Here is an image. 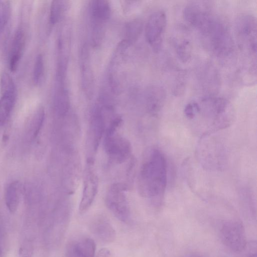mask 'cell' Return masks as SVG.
<instances>
[{
    "instance_id": "1",
    "label": "cell",
    "mask_w": 257,
    "mask_h": 257,
    "mask_svg": "<svg viewBox=\"0 0 257 257\" xmlns=\"http://www.w3.org/2000/svg\"><path fill=\"white\" fill-rule=\"evenodd\" d=\"M140 171L138 184L140 194L154 204H160L167 183V164L162 152L157 149L149 151Z\"/></svg>"
},
{
    "instance_id": "2",
    "label": "cell",
    "mask_w": 257,
    "mask_h": 257,
    "mask_svg": "<svg viewBox=\"0 0 257 257\" xmlns=\"http://www.w3.org/2000/svg\"><path fill=\"white\" fill-rule=\"evenodd\" d=\"M205 47L213 55L221 59L233 56L235 45L226 24L212 13L196 30Z\"/></svg>"
},
{
    "instance_id": "3",
    "label": "cell",
    "mask_w": 257,
    "mask_h": 257,
    "mask_svg": "<svg viewBox=\"0 0 257 257\" xmlns=\"http://www.w3.org/2000/svg\"><path fill=\"white\" fill-rule=\"evenodd\" d=\"M198 104L199 111L195 117L199 114L202 117L204 124L201 130L202 137L225 128L233 123L235 118L234 110L225 98L207 95Z\"/></svg>"
},
{
    "instance_id": "4",
    "label": "cell",
    "mask_w": 257,
    "mask_h": 257,
    "mask_svg": "<svg viewBox=\"0 0 257 257\" xmlns=\"http://www.w3.org/2000/svg\"><path fill=\"white\" fill-rule=\"evenodd\" d=\"M256 20L252 14L243 13L234 22V30L238 45L250 61L256 62Z\"/></svg>"
},
{
    "instance_id": "5",
    "label": "cell",
    "mask_w": 257,
    "mask_h": 257,
    "mask_svg": "<svg viewBox=\"0 0 257 257\" xmlns=\"http://www.w3.org/2000/svg\"><path fill=\"white\" fill-rule=\"evenodd\" d=\"M219 234L221 242L230 250L239 252L246 248L245 231L240 221L230 219L224 221L220 225Z\"/></svg>"
},
{
    "instance_id": "6",
    "label": "cell",
    "mask_w": 257,
    "mask_h": 257,
    "mask_svg": "<svg viewBox=\"0 0 257 257\" xmlns=\"http://www.w3.org/2000/svg\"><path fill=\"white\" fill-rule=\"evenodd\" d=\"M126 188L121 183H114L108 189L105 202L109 211L120 221L126 222L130 218V207L125 191Z\"/></svg>"
},
{
    "instance_id": "7",
    "label": "cell",
    "mask_w": 257,
    "mask_h": 257,
    "mask_svg": "<svg viewBox=\"0 0 257 257\" xmlns=\"http://www.w3.org/2000/svg\"><path fill=\"white\" fill-rule=\"evenodd\" d=\"M167 15L163 10L154 12L149 17L145 28V36L154 51L158 52L162 46L167 26Z\"/></svg>"
},
{
    "instance_id": "8",
    "label": "cell",
    "mask_w": 257,
    "mask_h": 257,
    "mask_svg": "<svg viewBox=\"0 0 257 257\" xmlns=\"http://www.w3.org/2000/svg\"><path fill=\"white\" fill-rule=\"evenodd\" d=\"M104 148L109 159L118 164L125 162L132 152L130 141L116 132L105 134Z\"/></svg>"
},
{
    "instance_id": "9",
    "label": "cell",
    "mask_w": 257,
    "mask_h": 257,
    "mask_svg": "<svg viewBox=\"0 0 257 257\" xmlns=\"http://www.w3.org/2000/svg\"><path fill=\"white\" fill-rule=\"evenodd\" d=\"M105 102L102 99L93 108L90 124L89 143L92 152H96L102 137L105 133Z\"/></svg>"
},
{
    "instance_id": "10",
    "label": "cell",
    "mask_w": 257,
    "mask_h": 257,
    "mask_svg": "<svg viewBox=\"0 0 257 257\" xmlns=\"http://www.w3.org/2000/svg\"><path fill=\"white\" fill-rule=\"evenodd\" d=\"M92 163L88 162L85 171L83 187L79 210L81 214L87 211L91 206L98 191V181L92 167Z\"/></svg>"
},
{
    "instance_id": "11",
    "label": "cell",
    "mask_w": 257,
    "mask_h": 257,
    "mask_svg": "<svg viewBox=\"0 0 257 257\" xmlns=\"http://www.w3.org/2000/svg\"><path fill=\"white\" fill-rule=\"evenodd\" d=\"M81 84L85 95L92 96L94 88V76L91 66L88 48L84 44L80 54Z\"/></svg>"
},
{
    "instance_id": "12",
    "label": "cell",
    "mask_w": 257,
    "mask_h": 257,
    "mask_svg": "<svg viewBox=\"0 0 257 257\" xmlns=\"http://www.w3.org/2000/svg\"><path fill=\"white\" fill-rule=\"evenodd\" d=\"M198 151L199 159L205 166L218 168L222 166V152L218 145L211 141L208 144L204 137H202Z\"/></svg>"
},
{
    "instance_id": "13",
    "label": "cell",
    "mask_w": 257,
    "mask_h": 257,
    "mask_svg": "<svg viewBox=\"0 0 257 257\" xmlns=\"http://www.w3.org/2000/svg\"><path fill=\"white\" fill-rule=\"evenodd\" d=\"M108 2L104 0H95L91 2L90 15L92 28L104 29V25L110 15Z\"/></svg>"
},
{
    "instance_id": "14",
    "label": "cell",
    "mask_w": 257,
    "mask_h": 257,
    "mask_svg": "<svg viewBox=\"0 0 257 257\" xmlns=\"http://www.w3.org/2000/svg\"><path fill=\"white\" fill-rule=\"evenodd\" d=\"M25 43V31L22 27H20L15 33L11 46L9 68L12 72H15L18 67L23 54Z\"/></svg>"
},
{
    "instance_id": "15",
    "label": "cell",
    "mask_w": 257,
    "mask_h": 257,
    "mask_svg": "<svg viewBox=\"0 0 257 257\" xmlns=\"http://www.w3.org/2000/svg\"><path fill=\"white\" fill-rule=\"evenodd\" d=\"M90 230L103 242L108 243L115 240V231L109 221L103 216H98L92 221Z\"/></svg>"
},
{
    "instance_id": "16",
    "label": "cell",
    "mask_w": 257,
    "mask_h": 257,
    "mask_svg": "<svg viewBox=\"0 0 257 257\" xmlns=\"http://www.w3.org/2000/svg\"><path fill=\"white\" fill-rule=\"evenodd\" d=\"M166 92L164 88L160 85L149 87L146 93V103L148 110L152 114L158 113L164 104Z\"/></svg>"
},
{
    "instance_id": "17",
    "label": "cell",
    "mask_w": 257,
    "mask_h": 257,
    "mask_svg": "<svg viewBox=\"0 0 257 257\" xmlns=\"http://www.w3.org/2000/svg\"><path fill=\"white\" fill-rule=\"evenodd\" d=\"M54 103L55 111L58 115L63 116L68 112L70 101L64 82L57 81Z\"/></svg>"
},
{
    "instance_id": "18",
    "label": "cell",
    "mask_w": 257,
    "mask_h": 257,
    "mask_svg": "<svg viewBox=\"0 0 257 257\" xmlns=\"http://www.w3.org/2000/svg\"><path fill=\"white\" fill-rule=\"evenodd\" d=\"M20 185L18 181H14L9 183L5 192V200L8 209L11 213H15L19 206L20 198Z\"/></svg>"
},
{
    "instance_id": "19",
    "label": "cell",
    "mask_w": 257,
    "mask_h": 257,
    "mask_svg": "<svg viewBox=\"0 0 257 257\" xmlns=\"http://www.w3.org/2000/svg\"><path fill=\"white\" fill-rule=\"evenodd\" d=\"M16 93L2 94L0 98V126L4 125L10 117L16 103Z\"/></svg>"
},
{
    "instance_id": "20",
    "label": "cell",
    "mask_w": 257,
    "mask_h": 257,
    "mask_svg": "<svg viewBox=\"0 0 257 257\" xmlns=\"http://www.w3.org/2000/svg\"><path fill=\"white\" fill-rule=\"evenodd\" d=\"M45 116V109L42 106H38L32 114L28 125L31 139H35L39 134L44 124Z\"/></svg>"
},
{
    "instance_id": "21",
    "label": "cell",
    "mask_w": 257,
    "mask_h": 257,
    "mask_svg": "<svg viewBox=\"0 0 257 257\" xmlns=\"http://www.w3.org/2000/svg\"><path fill=\"white\" fill-rule=\"evenodd\" d=\"M175 49L179 60L186 63L190 60L192 54V45L187 38H179L175 41Z\"/></svg>"
},
{
    "instance_id": "22",
    "label": "cell",
    "mask_w": 257,
    "mask_h": 257,
    "mask_svg": "<svg viewBox=\"0 0 257 257\" xmlns=\"http://www.w3.org/2000/svg\"><path fill=\"white\" fill-rule=\"evenodd\" d=\"M73 242L77 249L85 257H95L96 245L92 238L84 237Z\"/></svg>"
},
{
    "instance_id": "23",
    "label": "cell",
    "mask_w": 257,
    "mask_h": 257,
    "mask_svg": "<svg viewBox=\"0 0 257 257\" xmlns=\"http://www.w3.org/2000/svg\"><path fill=\"white\" fill-rule=\"evenodd\" d=\"M142 23L139 20L130 22L126 25L125 38L124 40L131 44L138 39L142 32Z\"/></svg>"
},
{
    "instance_id": "24",
    "label": "cell",
    "mask_w": 257,
    "mask_h": 257,
    "mask_svg": "<svg viewBox=\"0 0 257 257\" xmlns=\"http://www.w3.org/2000/svg\"><path fill=\"white\" fill-rule=\"evenodd\" d=\"M44 74V63L43 55L41 54L38 55L36 58L34 63L33 81L35 85H38L41 84Z\"/></svg>"
},
{
    "instance_id": "25",
    "label": "cell",
    "mask_w": 257,
    "mask_h": 257,
    "mask_svg": "<svg viewBox=\"0 0 257 257\" xmlns=\"http://www.w3.org/2000/svg\"><path fill=\"white\" fill-rule=\"evenodd\" d=\"M64 8L63 2L53 1L50 6L49 21L51 25H55L60 20Z\"/></svg>"
},
{
    "instance_id": "26",
    "label": "cell",
    "mask_w": 257,
    "mask_h": 257,
    "mask_svg": "<svg viewBox=\"0 0 257 257\" xmlns=\"http://www.w3.org/2000/svg\"><path fill=\"white\" fill-rule=\"evenodd\" d=\"M11 14V6L9 1H0V34L6 28Z\"/></svg>"
},
{
    "instance_id": "27",
    "label": "cell",
    "mask_w": 257,
    "mask_h": 257,
    "mask_svg": "<svg viewBox=\"0 0 257 257\" xmlns=\"http://www.w3.org/2000/svg\"><path fill=\"white\" fill-rule=\"evenodd\" d=\"M0 88L1 94L16 93L15 83L9 73L4 71L1 76Z\"/></svg>"
},
{
    "instance_id": "28",
    "label": "cell",
    "mask_w": 257,
    "mask_h": 257,
    "mask_svg": "<svg viewBox=\"0 0 257 257\" xmlns=\"http://www.w3.org/2000/svg\"><path fill=\"white\" fill-rule=\"evenodd\" d=\"M186 75L184 72H179L175 79L172 91L176 96L181 95L184 92L186 85Z\"/></svg>"
},
{
    "instance_id": "29",
    "label": "cell",
    "mask_w": 257,
    "mask_h": 257,
    "mask_svg": "<svg viewBox=\"0 0 257 257\" xmlns=\"http://www.w3.org/2000/svg\"><path fill=\"white\" fill-rule=\"evenodd\" d=\"M198 102L193 101L188 102L185 106L184 112L187 118L192 120L199 111Z\"/></svg>"
},
{
    "instance_id": "30",
    "label": "cell",
    "mask_w": 257,
    "mask_h": 257,
    "mask_svg": "<svg viewBox=\"0 0 257 257\" xmlns=\"http://www.w3.org/2000/svg\"><path fill=\"white\" fill-rule=\"evenodd\" d=\"M66 254V257H85L77 249L73 241L67 244Z\"/></svg>"
},
{
    "instance_id": "31",
    "label": "cell",
    "mask_w": 257,
    "mask_h": 257,
    "mask_svg": "<svg viewBox=\"0 0 257 257\" xmlns=\"http://www.w3.org/2000/svg\"><path fill=\"white\" fill-rule=\"evenodd\" d=\"M96 257H110V251L106 248H102L98 252Z\"/></svg>"
},
{
    "instance_id": "32",
    "label": "cell",
    "mask_w": 257,
    "mask_h": 257,
    "mask_svg": "<svg viewBox=\"0 0 257 257\" xmlns=\"http://www.w3.org/2000/svg\"><path fill=\"white\" fill-rule=\"evenodd\" d=\"M246 257H256V252H250Z\"/></svg>"
},
{
    "instance_id": "33",
    "label": "cell",
    "mask_w": 257,
    "mask_h": 257,
    "mask_svg": "<svg viewBox=\"0 0 257 257\" xmlns=\"http://www.w3.org/2000/svg\"><path fill=\"white\" fill-rule=\"evenodd\" d=\"M0 257H3V252L1 247L0 246Z\"/></svg>"
},
{
    "instance_id": "34",
    "label": "cell",
    "mask_w": 257,
    "mask_h": 257,
    "mask_svg": "<svg viewBox=\"0 0 257 257\" xmlns=\"http://www.w3.org/2000/svg\"><path fill=\"white\" fill-rule=\"evenodd\" d=\"M189 257H202V256H198V255H193L190 256Z\"/></svg>"
}]
</instances>
